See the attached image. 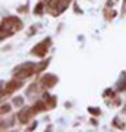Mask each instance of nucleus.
Wrapping results in <instances>:
<instances>
[{"mask_svg": "<svg viewBox=\"0 0 126 132\" xmlns=\"http://www.w3.org/2000/svg\"><path fill=\"white\" fill-rule=\"evenodd\" d=\"M7 112H10V106L9 104H3L2 106V113H7Z\"/></svg>", "mask_w": 126, "mask_h": 132, "instance_id": "obj_4", "label": "nucleus"}, {"mask_svg": "<svg viewBox=\"0 0 126 132\" xmlns=\"http://www.w3.org/2000/svg\"><path fill=\"white\" fill-rule=\"evenodd\" d=\"M21 28V21L16 18H7L3 21V24H2V31H5L6 32H2V38L5 37H9L10 34H13L16 29Z\"/></svg>", "mask_w": 126, "mask_h": 132, "instance_id": "obj_1", "label": "nucleus"}, {"mask_svg": "<svg viewBox=\"0 0 126 132\" xmlns=\"http://www.w3.org/2000/svg\"><path fill=\"white\" fill-rule=\"evenodd\" d=\"M15 104H22V98H15Z\"/></svg>", "mask_w": 126, "mask_h": 132, "instance_id": "obj_6", "label": "nucleus"}, {"mask_svg": "<svg viewBox=\"0 0 126 132\" xmlns=\"http://www.w3.org/2000/svg\"><path fill=\"white\" fill-rule=\"evenodd\" d=\"M21 87V82H16V81H12L9 85H7V88H6V93H10V91H15L16 88Z\"/></svg>", "mask_w": 126, "mask_h": 132, "instance_id": "obj_3", "label": "nucleus"}, {"mask_svg": "<svg viewBox=\"0 0 126 132\" xmlns=\"http://www.w3.org/2000/svg\"><path fill=\"white\" fill-rule=\"evenodd\" d=\"M41 9H43V6H41V5H38L37 7H35V13H40V10H41Z\"/></svg>", "mask_w": 126, "mask_h": 132, "instance_id": "obj_5", "label": "nucleus"}, {"mask_svg": "<svg viewBox=\"0 0 126 132\" xmlns=\"http://www.w3.org/2000/svg\"><path fill=\"white\" fill-rule=\"evenodd\" d=\"M31 73H32V65H22L16 68V72H15V75L18 78H27Z\"/></svg>", "mask_w": 126, "mask_h": 132, "instance_id": "obj_2", "label": "nucleus"}]
</instances>
